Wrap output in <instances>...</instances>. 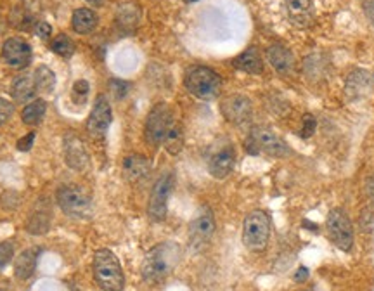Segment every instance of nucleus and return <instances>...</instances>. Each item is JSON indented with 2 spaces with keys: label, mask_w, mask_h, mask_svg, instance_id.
<instances>
[{
  "label": "nucleus",
  "mask_w": 374,
  "mask_h": 291,
  "mask_svg": "<svg viewBox=\"0 0 374 291\" xmlns=\"http://www.w3.org/2000/svg\"><path fill=\"white\" fill-rule=\"evenodd\" d=\"M38 255H40V248H28V250L21 251L20 257L14 262V276L21 281L30 279L37 269Z\"/></svg>",
  "instance_id": "16"
},
{
  "label": "nucleus",
  "mask_w": 374,
  "mask_h": 291,
  "mask_svg": "<svg viewBox=\"0 0 374 291\" xmlns=\"http://www.w3.org/2000/svg\"><path fill=\"white\" fill-rule=\"evenodd\" d=\"M308 278V269L307 267H300L294 274V281H305Z\"/></svg>",
  "instance_id": "36"
},
{
  "label": "nucleus",
  "mask_w": 374,
  "mask_h": 291,
  "mask_svg": "<svg viewBox=\"0 0 374 291\" xmlns=\"http://www.w3.org/2000/svg\"><path fill=\"white\" fill-rule=\"evenodd\" d=\"M0 291H10V286L7 283H0Z\"/></svg>",
  "instance_id": "37"
},
{
  "label": "nucleus",
  "mask_w": 374,
  "mask_h": 291,
  "mask_svg": "<svg viewBox=\"0 0 374 291\" xmlns=\"http://www.w3.org/2000/svg\"><path fill=\"white\" fill-rule=\"evenodd\" d=\"M50 49H52V52H56L57 56L70 57V56H73V52H75V44L68 35L61 33V35H57V37H54Z\"/></svg>",
  "instance_id": "28"
},
{
  "label": "nucleus",
  "mask_w": 374,
  "mask_h": 291,
  "mask_svg": "<svg viewBox=\"0 0 374 291\" xmlns=\"http://www.w3.org/2000/svg\"><path fill=\"white\" fill-rule=\"evenodd\" d=\"M47 111V103L44 99H35L31 103H28L24 106L21 118H23V124L27 125H38L45 117Z\"/></svg>",
  "instance_id": "25"
},
{
  "label": "nucleus",
  "mask_w": 374,
  "mask_h": 291,
  "mask_svg": "<svg viewBox=\"0 0 374 291\" xmlns=\"http://www.w3.org/2000/svg\"><path fill=\"white\" fill-rule=\"evenodd\" d=\"M14 257V244L13 241H2L0 243V271L6 267Z\"/></svg>",
  "instance_id": "30"
},
{
  "label": "nucleus",
  "mask_w": 374,
  "mask_h": 291,
  "mask_svg": "<svg viewBox=\"0 0 374 291\" xmlns=\"http://www.w3.org/2000/svg\"><path fill=\"white\" fill-rule=\"evenodd\" d=\"M71 27L80 35L91 33L97 27V14L92 9H77L71 16Z\"/></svg>",
  "instance_id": "23"
},
{
  "label": "nucleus",
  "mask_w": 374,
  "mask_h": 291,
  "mask_svg": "<svg viewBox=\"0 0 374 291\" xmlns=\"http://www.w3.org/2000/svg\"><path fill=\"white\" fill-rule=\"evenodd\" d=\"M181 246L174 241H165L151 248L146 257H144L142 267H140V274H142L144 281L156 285V283L167 279L181 262Z\"/></svg>",
  "instance_id": "1"
},
{
  "label": "nucleus",
  "mask_w": 374,
  "mask_h": 291,
  "mask_svg": "<svg viewBox=\"0 0 374 291\" xmlns=\"http://www.w3.org/2000/svg\"><path fill=\"white\" fill-rule=\"evenodd\" d=\"M287 16L298 28H307L314 23L315 10L312 0H286Z\"/></svg>",
  "instance_id": "15"
},
{
  "label": "nucleus",
  "mask_w": 374,
  "mask_h": 291,
  "mask_svg": "<svg viewBox=\"0 0 374 291\" xmlns=\"http://www.w3.org/2000/svg\"><path fill=\"white\" fill-rule=\"evenodd\" d=\"M35 35H37L38 38H42V40H47V38L52 35V27H50L49 23H45V21H38L37 24H35Z\"/></svg>",
  "instance_id": "33"
},
{
  "label": "nucleus",
  "mask_w": 374,
  "mask_h": 291,
  "mask_svg": "<svg viewBox=\"0 0 374 291\" xmlns=\"http://www.w3.org/2000/svg\"><path fill=\"white\" fill-rule=\"evenodd\" d=\"M234 68L239 71L250 75H260L264 71V59H262L260 52L255 47H248L244 52H241L236 59L232 61Z\"/></svg>",
  "instance_id": "21"
},
{
  "label": "nucleus",
  "mask_w": 374,
  "mask_h": 291,
  "mask_svg": "<svg viewBox=\"0 0 374 291\" xmlns=\"http://www.w3.org/2000/svg\"><path fill=\"white\" fill-rule=\"evenodd\" d=\"M163 144H165V149H167L170 154L181 153L182 147H184V130H182L181 125H177V124L172 125L167 137H165Z\"/></svg>",
  "instance_id": "27"
},
{
  "label": "nucleus",
  "mask_w": 374,
  "mask_h": 291,
  "mask_svg": "<svg viewBox=\"0 0 374 291\" xmlns=\"http://www.w3.org/2000/svg\"><path fill=\"white\" fill-rule=\"evenodd\" d=\"M2 57L10 68H27L31 63V47L27 40L17 37H10L3 42Z\"/></svg>",
  "instance_id": "12"
},
{
  "label": "nucleus",
  "mask_w": 374,
  "mask_h": 291,
  "mask_svg": "<svg viewBox=\"0 0 374 291\" xmlns=\"http://www.w3.org/2000/svg\"><path fill=\"white\" fill-rule=\"evenodd\" d=\"M267 61L278 73H287L294 66L293 52L283 44H274L267 49Z\"/></svg>",
  "instance_id": "19"
},
{
  "label": "nucleus",
  "mask_w": 374,
  "mask_h": 291,
  "mask_svg": "<svg viewBox=\"0 0 374 291\" xmlns=\"http://www.w3.org/2000/svg\"><path fill=\"white\" fill-rule=\"evenodd\" d=\"M326 229L331 241L336 244L340 250H352V246H354V227H352L348 215L341 208H334L329 211L326 218Z\"/></svg>",
  "instance_id": "9"
},
{
  "label": "nucleus",
  "mask_w": 374,
  "mask_h": 291,
  "mask_svg": "<svg viewBox=\"0 0 374 291\" xmlns=\"http://www.w3.org/2000/svg\"><path fill=\"white\" fill-rule=\"evenodd\" d=\"M94 279L103 291H121L125 288V276L120 260L107 248L97 250L92 260Z\"/></svg>",
  "instance_id": "2"
},
{
  "label": "nucleus",
  "mask_w": 374,
  "mask_h": 291,
  "mask_svg": "<svg viewBox=\"0 0 374 291\" xmlns=\"http://www.w3.org/2000/svg\"><path fill=\"white\" fill-rule=\"evenodd\" d=\"M13 113H14L13 104H10L7 99H2V97H0V125L6 124V121L13 117Z\"/></svg>",
  "instance_id": "32"
},
{
  "label": "nucleus",
  "mask_w": 374,
  "mask_h": 291,
  "mask_svg": "<svg viewBox=\"0 0 374 291\" xmlns=\"http://www.w3.org/2000/svg\"><path fill=\"white\" fill-rule=\"evenodd\" d=\"M215 234V217L210 208H201L189 225V243L194 250H201Z\"/></svg>",
  "instance_id": "10"
},
{
  "label": "nucleus",
  "mask_w": 374,
  "mask_h": 291,
  "mask_svg": "<svg viewBox=\"0 0 374 291\" xmlns=\"http://www.w3.org/2000/svg\"><path fill=\"white\" fill-rule=\"evenodd\" d=\"M315 128H317V121H315V118L312 117V114H305L304 127H301V137L304 139L311 137V135L315 132Z\"/></svg>",
  "instance_id": "31"
},
{
  "label": "nucleus",
  "mask_w": 374,
  "mask_h": 291,
  "mask_svg": "<svg viewBox=\"0 0 374 291\" xmlns=\"http://www.w3.org/2000/svg\"><path fill=\"white\" fill-rule=\"evenodd\" d=\"M33 80L35 85H37V91L42 92V94H50L56 87V73L50 68L44 66V64L35 70Z\"/></svg>",
  "instance_id": "26"
},
{
  "label": "nucleus",
  "mask_w": 374,
  "mask_h": 291,
  "mask_svg": "<svg viewBox=\"0 0 374 291\" xmlns=\"http://www.w3.org/2000/svg\"><path fill=\"white\" fill-rule=\"evenodd\" d=\"M89 91H91V87H89V82L87 80H78L75 82L73 85V100L75 103H85V99H87Z\"/></svg>",
  "instance_id": "29"
},
{
  "label": "nucleus",
  "mask_w": 374,
  "mask_h": 291,
  "mask_svg": "<svg viewBox=\"0 0 374 291\" xmlns=\"http://www.w3.org/2000/svg\"><path fill=\"white\" fill-rule=\"evenodd\" d=\"M89 2H92V3H97V2H99V0H89Z\"/></svg>",
  "instance_id": "38"
},
{
  "label": "nucleus",
  "mask_w": 374,
  "mask_h": 291,
  "mask_svg": "<svg viewBox=\"0 0 374 291\" xmlns=\"http://www.w3.org/2000/svg\"><path fill=\"white\" fill-rule=\"evenodd\" d=\"M373 87L371 73L364 70H355L347 78V94L361 96L362 92L369 91Z\"/></svg>",
  "instance_id": "24"
},
{
  "label": "nucleus",
  "mask_w": 374,
  "mask_h": 291,
  "mask_svg": "<svg viewBox=\"0 0 374 291\" xmlns=\"http://www.w3.org/2000/svg\"><path fill=\"white\" fill-rule=\"evenodd\" d=\"M175 179L174 174H163L153 186V191L149 196V204H147V215L151 221L161 222L165 221L168 211V200H170L172 191H174Z\"/></svg>",
  "instance_id": "8"
},
{
  "label": "nucleus",
  "mask_w": 374,
  "mask_h": 291,
  "mask_svg": "<svg viewBox=\"0 0 374 291\" xmlns=\"http://www.w3.org/2000/svg\"><path fill=\"white\" fill-rule=\"evenodd\" d=\"M121 170H124V175L127 181L137 182L149 174L151 163L142 154H130V156L125 158L124 163H121Z\"/></svg>",
  "instance_id": "18"
},
{
  "label": "nucleus",
  "mask_w": 374,
  "mask_h": 291,
  "mask_svg": "<svg viewBox=\"0 0 374 291\" xmlns=\"http://www.w3.org/2000/svg\"><path fill=\"white\" fill-rule=\"evenodd\" d=\"M186 2H196V0H186Z\"/></svg>",
  "instance_id": "39"
},
{
  "label": "nucleus",
  "mask_w": 374,
  "mask_h": 291,
  "mask_svg": "<svg viewBox=\"0 0 374 291\" xmlns=\"http://www.w3.org/2000/svg\"><path fill=\"white\" fill-rule=\"evenodd\" d=\"M184 85L197 99H215L222 91V78L208 66H193L186 71Z\"/></svg>",
  "instance_id": "3"
},
{
  "label": "nucleus",
  "mask_w": 374,
  "mask_h": 291,
  "mask_svg": "<svg viewBox=\"0 0 374 291\" xmlns=\"http://www.w3.org/2000/svg\"><path fill=\"white\" fill-rule=\"evenodd\" d=\"M64 158H66V163L75 170H84L89 163L87 151H85L80 139L73 137V135L68 137L64 142Z\"/></svg>",
  "instance_id": "17"
},
{
  "label": "nucleus",
  "mask_w": 374,
  "mask_h": 291,
  "mask_svg": "<svg viewBox=\"0 0 374 291\" xmlns=\"http://www.w3.org/2000/svg\"><path fill=\"white\" fill-rule=\"evenodd\" d=\"M246 149L251 154H265L272 158H284L290 154V147L276 132L267 127H255L246 141Z\"/></svg>",
  "instance_id": "6"
},
{
  "label": "nucleus",
  "mask_w": 374,
  "mask_h": 291,
  "mask_svg": "<svg viewBox=\"0 0 374 291\" xmlns=\"http://www.w3.org/2000/svg\"><path fill=\"white\" fill-rule=\"evenodd\" d=\"M111 121H113V111H111V104L106 96H97L96 103H94V110L91 118L87 121V132L92 137H104L106 132L110 130Z\"/></svg>",
  "instance_id": "11"
},
{
  "label": "nucleus",
  "mask_w": 374,
  "mask_h": 291,
  "mask_svg": "<svg viewBox=\"0 0 374 291\" xmlns=\"http://www.w3.org/2000/svg\"><path fill=\"white\" fill-rule=\"evenodd\" d=\"M174 124V113H172L170 106L167 103H158L147 114L146 141L151 146L163 144L165 137Z\"/></svg>",
  "instance_id": "7"
},
{
  "label": "nucleus",
  "mask_w": 374,
  "mask_h": 291,
  "mask_svg": "<svg viewBox=\"0 0 374 291\" xmlns=\"http://www.w3.org/2000/svg\"><path fill=\"white\" fill-rule=\"evenodd\" d=\"M222 114L225 117V120L231 121L234 125L246 124L251 118L253 113V107H251V100L244 96H231L227 99H224L220 106Z\"/></svg>",
  "instance_id": "13"
},
{
  "label": "nucleus",
  "mask_w": 374,
  "mask_h": 291,
  "mask_svg": "<svg viewBox=\"0 0 374 291\" xmlns=\"http://www.w3.org/2000/svg\"><path fill=\"white\" fill-rule=\"evenodd\" d=\"M234 165H236V149L232 146H225L211 156L208 170L211 177L225 179L234 170Z\"/></svg>",
  "instance_id": "14"
},
{
  "label": "nucleus",
  "mask_w": 374,
  "mask_h": 291,
  "mask_svg": "<svg viewBox=\"0 0 374 291\" xmlns=\"http://www.w3.org/2000/svg\"><path fill=\"white\" fill-rule=\"evenodd\" d=\"M271 238V217L264 210H253L243 222V243L250 251L260 253Z\"/></svg>",
  "instance_id": "4"
},
{
  "label": "nucleus",
  "mask_w": 374,
  "mask_h": 291,
  "mask_svg": "<svg viewBox=\"0 0 374 291\" xmlns=\"http://www.w3.org/2000/svg\"><path fill=\"white\" fill-rule=\"evenodd\" d=\"M56 200L61 210L73 218L89 221L94 215V201L80 186H61L56 193Z\"/></svg>",
  "instance_id": "5"
},
{
  "label": "nucleus",
  "mask_w": 374,
  "mask_h": 291,
  "mask_svg": "<svg viewBox=\"0 0 374 291\" xmlns=\"http://www.w3.org/2000/svg\"><path fill=\"white\" fill-rule=\"evenodd\" d=\"M37 94V85H35L33 77H30V75H21V77H17L16 80L13 82L10 96H13V99L16 100V103L28 104L31 103V100H35Z\"/></svg>",
  "instance_id": "20"
},
{
  "label": "nucleus",
  "mask_w": 374,
  "mask_h": 291,
  "mask_svg": "<svg viewBox=\"0 0 374 291\" xmlns=\"http://www.w3.org/2000/svg\"><path fill=\"white\" fill-rule=\"evenodd\" d=\"M111 89H113L117 99H121V97L127 96L128 84H125V82H121V80H111Z\"/></svg>",
  "instance_id": "34"
},
{
  "label": "nucleus",
  "mask_w": 374,
  "mask_h": 291,
  "mask_svg": "<svg viewBox=\"0 0 374 291\" xmlns=\"http://www.w3.org/2000/svg\"><path fill=\"white\" fill-rule=\"evenodd\" d=\"M33 141H35V134L33 132H30V134H27L24 137H21L20 141H17V149L30 151L31 146H33Z\"/></svg>",
  "instance_id": "35"
},
{
  "label": "nucleus",
  "mask_w": 374,
  "mask_h": 291,
  "mask_svg": "<svg viewBox=\"0 0 374 291\" xmlns=\"http://www.w3.org/2000/svg\"><path fill=\"white\" fill-rule=\"evenodd\" d=\"M140 20V9L135 2H124L118 6L117 21L124 30L132 31L137 28Z\"/></svg>",
  "instance_id": "22"
}]
</instances>
